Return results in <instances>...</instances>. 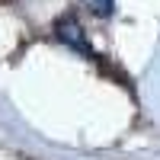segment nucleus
Wrapping results in <instances>:
<instances>
[{
    "mask_svg": "<svg viewBox=\"0 0 160 160\" xmlns=\"http://www.w3.org/2000/svg\"><path fill=\"white\" fill-rule=\"evenodd\" d=\"M55 35L61 38L64 45H71L74 51H80V55H87V58H93V61L99 58L96 51H93V45H90V38L83 35V29H80V22H77L74 16H61V19L55 22Z\"/></svg>",
    "mask_w": 160,
    "mask_h": 160,
    "instance_id": "nucleus-1",
    "label": "nucleus"
},
{
    "mask_svg": "<svg viewBox=\"0 0 160 160\" xmlns=\"http://www.w3.org/2000/svg\"><path fill=\"white\" fill-rule=\"evenodd\" d=\"M90 7L96 16H109V13L115 10V0H90Z\"/></svg>",
    "mask_w": 160,
    "mask_h": 160,
    "instance_id": "nucleus-2",
    "label": "nucleus"
}]
</instances>
